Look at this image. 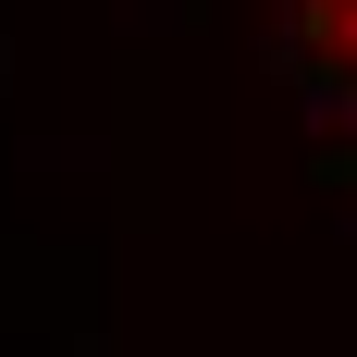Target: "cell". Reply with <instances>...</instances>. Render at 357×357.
Here are the masks:
<instances>
[{
  "mask_svg": "<svg viewBox=\"0 0 357 357\" xmlns=\"http://www.w3.org/2000/svg\"><path fill=\"white\" fill-rule=\"evenodd\" d=\"M308 13H321V37H333V62L357 74V0H308Z\"/></svg>",
  "mask_w": 357,
  "mask_h": 357,
  "instance_id": "1",
  "label": "cell"
}]
</instances>
